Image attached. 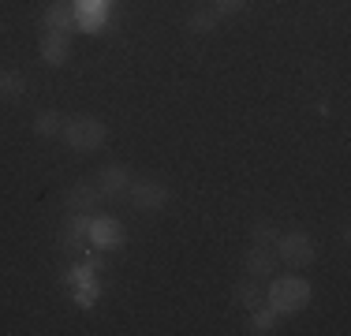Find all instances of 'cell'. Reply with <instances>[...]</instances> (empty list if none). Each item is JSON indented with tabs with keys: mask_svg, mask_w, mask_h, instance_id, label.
Listing matches in <instances>:
<instances>
[{
	"mask_svg": "<svg viewBox=\"0 0 351 336\" xmlns=\"http://www.w3.org/2000/svg\"><path fill=\"white\" fill-rule=\"evenodd\" d=\"M265 302L273 307V314H295L311 302V284L303 276H277L265 291Z\"/></svg>",
	"mask_w": 351,
	"mask_h": 336,
	"instance_id": "6da1fadb",
	"label": "cell"
},
{
	"mask_svg": "<svg viewBox=\"0 0 351 336\" xmlns=\"http://www.w3.org/2000/svg\"><path fill=\"white\" fill-rule=\"evenodd\" d=\"M64 142L79 154H94L105 142V123L94 120V116H75V120L64 123Z\"/></svg>",
	"mask_w": 351,
	"mask_h": 336,
	"instance_id": "7a4b0ae2",
	"label": "cell"
},
{
	"mask_svg": "<svg viewBox=\"0 0 351 336\" xmlns=\"http://www.w3.org/2000/svg\"><path fill=\"white\" fill-rule=\"evenodd\" d=\"M277 258L284 265H291V269H306L314 262V243H311V235H303V232H291V235H280L277 239Z\"/></svg>",
	"mask_w": 351,
	"mask_h": 336,
	"instance_id": "3957f363",
	"label": "cell"
},
{
	"mask_svg": "<svg viewBox=\"0 0 351 336\" xmlns=\"http://www.w3.org/2000/svg\"><path fill=\"white\" fill-rule=\"evenodd\" d=\"M165 202H169V187L157 180H142V183H131V206L142 209V213H157V209H165Z\"/></svg>",
	"mask_w": 351,
	"mask_h": 336,
	"instance_id": "277c9868",
	"label": "cell"
},
{
	"mask_svg": "<svg viewBox=\"0 0 351 336\" xmlns=\"http://www.w3.org/2000/svg\"><path fill=\"white\" fill-rule=\"evenodd\" d=\"M64 202H68L71 213H86V209H97V206H101L105 195H101V187H97V183L79 180V183L68 191V195H64Z\"/></svg>",
	"mask_w": 351,
	"mask_h": 336,
	"instance_id": "5b68a950",
	"label": "cell"
},
{
	"mask_svg": "<svg viewBox=\"0 0 351 336\" xmlns=\"http://www.w3.org/2000/svg\"><path fill=\"white\" fill-rule=\"evenodd\" d=\"M277 247H265V243H254V247L247 250V258H243V265H247V273L250 276H258V280H265V276L277 269Z\"/></svg>",
	"mask_w": 351,
	"mask_h": 336,
	"instance_id": "8992f818",
	"label": "cell"
},
{
	"mask_svg": "<svg viewBox=\"0 0 351 336\" xmlns=\"http://www.w3.org/2000/svg\"><path fill=\"white\" fill-rule=\"evenodd\" d=\"M86 239H90V217H86V213H71L68 228L60 232V250L79 254V250L86 247Z\"/></svg>",
	"mask_w": 351,
	"mask_h": 336,
	"instance_id": "52a82bcc",
	"label": "cell"
},
{
	"mask_svg": "<svg viewBox=\"0 0 351 336\" xmlns=\"http://www.w3.org/2000/svg\"><path fill=\"white\" fill-rule=\"evenodd\" d=\"M90 243H97L101 250L123 247V228L108 217H97V221H90Z\"/></svg>",
	"mask_w": 351,
	"mask_h": 336,
	"instance_id": "ba28073f",
	"label": "cell"
},
{
	"mask_svg": "<svg viewBox=\"0 0 351 336\" xmlns=\"http://www.w3.org/2000/svg\"><path fill=\"white\" fill-rule=\"evenodd\" d=\"M128 168L123 165H108V168H101V176H97V187H101V195L105 198H116V195H123L128 191Z\"/></svg>",
	"mask_w": 351,
	"mask_h": 336,
	"instance_id": "9c48e42d",
	"label": "cell"
},
{
	"mask_svg": "<svg viewBox=\"0 0 351 336\" xmlns=\"http://www.w3.org/2000/svg\"><path fill=\"white\" fill-rule=\"evenodd\" d=\"M232 296H236V302H239V307H247V310L265 307V288H262V280H258V276H247V280H239L236 288H232Z\"/></svg>",
	"mask_w": 351,
	"mask_h": 336,
	"instance_id": "30bf717a",
	"label": "cell"
},
{
	"mask_svg": "<svg viewBox=\"0 0 351 336\" xmlns=\"http://www.w3.org/2000/svg\"><path fill=\"white\" fill-rule=\"evenodd\" d=\"M41 56H45V64H53V67L68 60V34L45 30V38H41Z\"/></svg>",
	"mask_w": 351,
	"mask_h": 336,
	"instance_id": "8fae6325",
	"label": "cell"
},
{
	"mask_svg": "<svg viewBox=\"0 0 351 336\" xmlns=\"http://www.w3.org/2000/svg\"><path fill=\"white\" fill-rule=\"evenodd\" d=\"M75 8H68V4H60L56 0L53 8L45 12V30H56V34H71V27H75Z\"/></svg>",
	"mask_w": 351,
	"mask_h": 336,
	"instance_id": "7c38bea8",
	"label": "cell"
},
{
	"mask_svg": "<svg viewBox=\"0 0 351 336\" xmlns=\"http://www.w3.org/2000/svg\"><path fill=\"white\" fill-rule=\"evenodd\" d=\"M23 94H27V75L23 71H0V97L19 101Z\"/></svg>",
	"mask_w": 351,
	"mask_h": 336,
	"instance_id": "4fadbf2b",
	"label": "cell"
},
{
	"mask_svg": "<svg viewBox=\"0 0 351 336\" xmlns=\"http://www.w3.org/2000/svg\"><path fill=\"white\" fill-rule=\"evenodd\" d=\"M34 131L41 134V139H56V134H64V116L60 112H38Z\"/></svg>",
	"mask_w": 351,
	"mask_h": 336,
	"instance_id": "5bb4252c",
	"label": "cell"
},
{
	"mask_svg": "<svg viewBox=\"0 0 351 336\" xmlns=\"http://www.w3.org/2000/svg\"><path fill=\"white\" fill-rule=\"evenodd\" d=\"M217 27V15L213 12H195L187 19V30H195V34H206V30H213Z\"/></svg>",
	"mask_w": 351,
	"mask_h": 336,
	"instance_id": "9a60e30c",
	"label": "cell"
},
{
	"mask_svg": "<svg viewBox=\"0 0 351 336\" xmlns=\"http://www.w3.org/2000/svg\"><path fill=\"white\" fill-rule=\"evenodd\" d=\"M273 322H277V317H273V307L269 310L265 307L254 310V333H273Z\"/></svg>",
	"mask_w": 351,
	"mask_h": 336,
	"instance_id": "2e32d148",
	"label": "cell"
},
{
	"mask_svg": "<svg viewBox=\"0 0 351 336\" xmlns=\"http://www.w3.org/2000/svg\"><path fill=\"white\" fill-rule=\"evenodd\" d=\"M277 239H280V235L273 232V224H258V228H254V243H265V247H277Z\"/></svg>",
	"mask_w": 351,
	"mask_h": 336,
	"instance_id": "e0dca14e",
	"label": "cell"
},
{
	"mask_svg": "<svg viewBox=\"0 0 351 336\" xmlns=\"http://www.w3.org/2000/svg\"><path fill=\"white\" fill-rule=\"evenodd\" d=\"M213 8H217L221 15H232V12H243L247 0H213Z\"/></svg>",
	"mask_w": 351,
	"mask_h": 336,
	"instance_id": "ac0fdd59",
	"label": "cell"
}]
</instances>
